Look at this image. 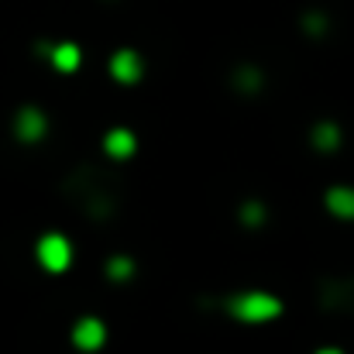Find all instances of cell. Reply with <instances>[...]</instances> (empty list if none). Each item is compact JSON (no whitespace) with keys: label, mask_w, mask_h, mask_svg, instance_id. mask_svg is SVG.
Here are the masks:
<instances>
[{"label":"cell","mask_w":354,"mask_h":354,"mask_svg":"<svg viewBox=\"0 0 354 354\" xmlns=\"http://www.w3.org/2000/svg\"><path fill=\"white\" fill-rule=\"evenodd\" d=\"M231 313L244 324H265L282 313V303L272 292H241L237 299H231Z\"/></svg>","instance_id":"6da1fadb"},{"label":"cell","mask_w":354,"mask_h":354,"mask_svg":"<svg viewBox=\"0 0 354 354\" xmlns=\"http://www.w3.org/2000/svg\"><path fill=\"white\" fill-rule=\"evenodd\" d=\"M69 258H73V248H69V241L62 234H45L38 241V261H41V268L62 272L69 265Z\"/></svg>","instance_id":"7a4b0ae2"},{"label":"cell","mask_w":354,"mask_h":354,"mask_svg":"<svg viewBox=\"0 0 354 354\" xmlns=\"http://www.w3.org/2000/svg\"><path fill=\"white\" fill-rule=\"evenodd\" d=\"M73 341H76V348H83V351H97V348H104L107 330H104V324H100V320L83 317V320L76 324V330H73Z\"/></svg>","instance_id":"3957f363"},{"label":"cell","mask_w":354,"mask_h":354,"mask_svg":"<svg viewBox=\"0 0 354 354\" xmlns=\"http://www.w3.org/2000/svg\"><path fill=\"white\" fill-rule=\"evenodd\" d=\"M111 73H114V80H120V83H138L141 80V59H138V52L120 48L118 55L111 59Z\"/></svg>","instance_id":"277c9868"},{"label":"cell","mask_w":354,"mask_h":354,"mask_svg":"<svg viewBox=\"0 0 354 354\" xmlns=\"http://www.w3.org/2000/svg\"><path fill=\"white\" fill-rule=\"evenodd\" d=\"M14 131H17V138H24V141L45 138V114L35 111V107H24V111L17 114V120H14Z\"/></svg>","instance_id":"5b68a950"},{"label":"cell","mask_w":354,"mask_h":354,"mask_svg":"<svg viewBox=\"0 0 354 354\" xmlns=\"http://www.w3.org/2000/svg\"><path fill=\"white\" fill-rule=\"evenodd\" d=\"M327 210H330L334 217H341V221H354V189L334 186V189L327 193Z\"/></svg>","instance_id":"8992f818"},{"label":"cell","mask_w":354,"mask_h":354,"mask_svg":"<svg viewBox=\"0 0 354 354\" xmlns=\"http://www.w3.org/2000/svg\"><path fill=\"white\" fill-rule=\"evenodd\" d=\"M104 148H107V155H114V158H127V155H134V134H131L127 127H114V131L104 138Z\"/></svg>","instance_id":"52a82bcc"},{"label":"cell","mask_w":354,"mask_h":354,"mask_svg":"<svg viewBox=\"0 0 354 354\" xmlns=\"http://www.w3.org/2000/svg\"><path fill=\"white\" fill-rule=\"evenodd\" d=\"M313 145H317V148H324V151H334V148L341 145V127H337V124H330V120L317 124V131H313Z\"/></svg>","instance_id":"ba28073f"},{"label":"cell","mask_w":354,"mask_h":354,"mask_svg":"<svg viewBox=\"0 0 354 354\" xmlns=\"http://www.w3.org/2000/svg\"><path fill=\"white\" fill-rule=\"evenodd\" d=\"M52 62L62 69V73H73L76 66H80V48L76 45H55V52H52Z\"/></svg>","instance_id":"9c48e42d"},{"label":"cell","mask_w":354,"mask_h":354,"mask_svg":"<svg viewBox=\"0 0 354 354\" xmlns=\"http://www.w3.org/2000/svg\"><path fill=\"white\" fill-rule=\"evenodd\" d=\"M131 272H134L131 258H111V265H107V275H111V279H127Z\"/></svg>","instance_id":"30bf717a"},{"label":"cell","mask_w":354,"mask_h":354,"mask_svg":"<svg viewBox=\"0 0 354 354\" xmlns=\"http://www.w3.org/2000/svg\"><path fill=\"white\" fill-rule=\"evenodd\" d=\"M241 221L244 224H261L265 221V207L261 203H244L241 207Z\"/></svg>","instance_id":"8fae6325"},{"label":"cell","mask_w":354,"mask_h":354,"mask_svg":"<svg viewBox=\"0 0 354 354\" xmlns=\"http://www.w3.org/2000/svg\"><path fill=\"white\" fill-rule=\"evenodd\" d=\"M237 83H244V86L251 90V86H258V83H261V76H258L254 69H241V73H237Z\"/></svg>","instance_id":"7c38bea8"},{"label":"cell","mask_w":354,"mask_h":354,"mask_svg":"<svg viewBox=\"0 0 354 354\" xmlns=\"http://www.w3.org/2000/svg\"><path fill=\"white\" fill-rule=\"evenodd\" d=\"M317 354H341L337 348H324V351H317Z\"/></svg>","instance_id":"4fadbf2b"}]
</instances>
